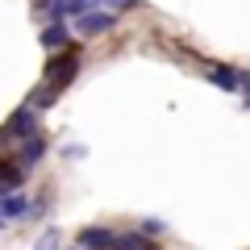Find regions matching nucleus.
Instances as JSON below:
<instances>
[{"label": "nucleus", "mask_w": 250, "mask_h": 250, "mask_svg": "<svg viewBox=\"0 0 250 250\" xmlns=\"http://www.w3.org/2000/svg\"><path fill=\"white\" fill-rule=\"evenodd\" d=\"M75 71H80V54L62 46V50H54V59L46 62V83H50L54 92H62L67 83L75 80Z\"/></svg>", "instance_id": "obj_1"}, {"label": "nucleus", "mask_w": 250, "mask_h": 250, "mask_svg": "<svg viewBox=\"0 0 250 250\" xmlns=\"http://www.w3.org/2000/svg\"><path fill=\"white\" fill-rule=\"evenodd\" d=\"M113 25H117V17L104 13V9H88V13H80V17H71V29L80 38H100V34H108Z\"/></svg>", "instance_id": "obj_2"}, {"label": "nucleus", "mask_w": 250, "mask_h": 250, "mask_svg": "<svg viewBox=\"0 0 250 250\" xmlns=\"http://www.w3.org/2000/svg\"><path fill=\"white\" fill-rule=\"evenodd\" d=\"M34 134H38V108L21 104L17 113L4 121V129H0V142H4V138H21V142H25V138H34Z\"/></svg>", "instance_id": "obj_3"}, {"label": "nucleus", "mask_w": 250, "mask_h": 250, "mask_svg": "<svg viewBox=\"0 0 250 250\" xmlns=\"http://www.w3.org/2000/svg\"><path fill=\"white\" fill-rule=\"evenodd\" d=\"M38 9L50 21H67V17H80V13H88V9H100V0H42Z\"/></svg>", "instance_id": "obj_4"}, {"label": "nucleus", "mask_w": 250, "mask_h": 250, "mask_svg": "<svg viewBox=\"0 0 250 250\" xmlns=\"http://www.w3.org/2000/svg\"><path fill=\"white\" fill-rule=\"evenodd\" d=\"M113 242H117V233L104 229V225H83L80 229V246L83 250H113Z\"/></svg>", "instance_id": "obj_5"}, {"label": "nucleus", "mask_w": 250, "mask_h": 250, "mask_svg": "<svg viewBox=\"0 0 250 250\" xmlns=\"http://www.w3.org/2000/svg\"><path fill=\"white\" fill-rule=\"evenodd\" d=\"M21 184H25V167H21V163H13V159H4V163H0V196L17 192Z\"/></svg>", "instance_id": "obj_6"}, {"label": "nucleus", "mask_w": 250, "mask_h": 250, "mask_svg": "<svg viewBox=\"0 0 250 250\" xmlns=\"http://www.w3.org/2000/svg\"><path fill=\"white\" fill-rule=\"evenodd\" d=\"M0 217H4V221H21V217H29V200L17 196V192L0 196Z\"/></svg>", "instance_id": "obj_7"}, {"label": "nucleus", "mask_w": 250, "mask_h": 250, "mask_svg": "<svg viewBox=\"0 0 250 250\" xmlns=\"http://www.w3.org/2000/svg\"><path fill=\"white\" fill-rule=\"evenodd\" d=\"M208 83H217L221 92H238L242 88V71L238 67H213V71H208Z\"/></svg>", "instance_id": "obj_8"}, {"label": "nucleus", "mask_w": 250, "mask_h": 250, "mask_svg": "<svg viewBox=\"0 0 250 250\" xmlns=\"http://www.w3.org/2000/svg\"><path fill=\"white\" fill-rule=\"evenodd\" d=\"M67 42H71V29L62 25V21H50V25L42 29V46L46 50H62Z\"/></svg>", "instance_id": "obj_9"}, {"label": "nucleus", "mask_w": 250, "mask_h": 250, "mask_svg": "<svg viewBox=\"0 0 250 250\" xmlns=\"http://www.w3.org/2000/svg\"><path fill=\"white\" fill-rule=\"evenodd\" d=\"M42 154H46V142H42V134H34V138H25V150H21L17 163H21V167H34Z\"/></svg>", "instance_id": "obj_10"}, {"label": "nucleus", "mask_w": 250, "mask_h": 250, "mask_svg": "<svg viewBox=\"0 0 250 250\" xmlns=\"http://www.w3.org/2000/svg\"><path fill=\"white\" fill-rule=\"evenodd\" d=\"M113 250H154V242H146V233H117Z\"/></svg>", "instance_id": "obj_11"}, {"label": "nucleus", "mask_w": 250, "mask_h": 250, "mask_svg": "<svg viewBox=\"0 0 250 250\" xmlns=\"http://www.w3.org/2000/svg\"><path fill=\"white\" fill-rule=\"evenodd\" d=\"M34 250H59V233H54V229H46L42 238H38V246H34Z\"/></svg>", "instance_id": "obj_12"}, {"label": "nucleus", "mask_w": 250, "mask_h": 250, "mask_svg": "<svg viewBox=\"0 0 250 250\" xmlns=\"http://www.w3.org/2000/svg\"><path fill=\"white\" fill-rule=\"evenodd\" d=\"M142 233H146V238H150V233H163V225L159 221H142Z\"/></svg>", "instance_id": "obj_13"}, {"label": "nucleus", "mask_w": 250, "mask_h": 250, "mask_svg": "<svg viewBox=\"0 0 250 250\" xmlns=\"http://www.w3.org/2000/svg\"><path fill=\"white\" fill-rule=\"evenodd\" d=\"M108 4H113V9H134L138 0H108Z\"/></svg>", "instance_id": "obj_14"}, {"label": "nucleus", "mask_w": 250, "mask_h": 250, "mask_svg": "<svg viewBox=\"0 0 250 250\" xmlns=\"http://www.w3.org/2000/svg\"><path fill=\"white\" fill-rule=\"evenodd\" d=\"M242 88H250V75H242Z\"/></svg>", "instance_id": "obj_15"}, {"label": "nucleus", "mask_w": 250, "mask_h": 250, "mask_svg": "<svg viewBox=\"0 0 250 250\" xmlns=\"http://www.w3.org/2000/svg\"><path fill=\"white\" fill-rule=\"evenodd\" d=\"M0 225H4V217H0Z\"/></svg>", "instance_id": "obj_16"}, {"label": "nucleus", "mask_w": 250, "mask_h": 250, "mask_svg": "<svg viewBox=\"0 0 250 250\" xmlns=\"http://www.w3.org/2000/svg\"><path fill=\"white\" fill-rule=\"evenodd\" d=\"M80 250H83V246H80Z\"/></svg>", "instance_id": "obj_17"}]
</instances>
